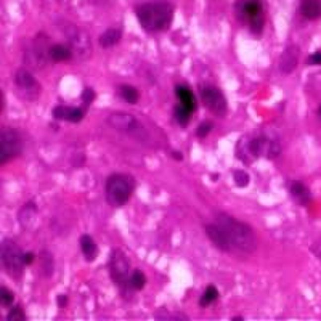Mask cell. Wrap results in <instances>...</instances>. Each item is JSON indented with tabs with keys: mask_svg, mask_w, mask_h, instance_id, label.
Instances as JSON below:
<instances>
[{
	"mask_svg": "<svg viewBox=\"0 0 321 321\" xmlns=\"http://www.w3.org/2000/svg\"><path fill=\"white\" fill-rule=\"evenodd\" d=\"M215 220L220 227L227 231V235L230 238L231 249L238 252H244V254H251L257 246V238L254 230L249 225H246L240 220H236L228 214L217 212Z\"/></svg>",
	"mask_w": 321,
	"mask_h": 321,
	"instance_id": "cell-1",
	"label": "cell"
},
{
	"mask_svg": "<svg viewBox=\"0 0 321 321\" xmlns=\"http://www.w3.org/2000/svg\"><path fill=\"white\" fill-rule=\"evenodd\" d=\"M136 18L146 32H162L172 24L174 6L169 2L143 3L136 8Z\"/></svg>",
	"mask_w": 321,
	"mask_h": 321,
	"instance_id": "cell-2",
	"label": "cell"
},
{
	"mask_svg": "<svg viewBox=\"0 0 321 321\" xmlns=\"http://www.w3.org/2000/svg\"><path fill=\"white\" fill-rule=\"evenodd\" d=\"M133 188H135L133 177L127 175V174L109 175L105 183L106 202L114 209L122 207L124 204H127L128 199H130Z\"/></svg>",
	"mask_w": 321,
	"mask_h": 321,
	"instance_id": "cell-3",
	"label": "cell"
},
{
	"mask_svg": "<svg viewBox=\"0 0 321 321\" xmlns=\"http://www.w3.org/2000/svg\"><path fill=\"white\" fill-rule=\"evenodd\" d=\"M235 15L254 36H260L265 26L262 0H235Z\"/></svg>",
	"mask_w": 321,
	"mask_h": 321,
	"instance_id": "cell-4",
	"label": "cell"
},
{
	"mask_svg": "<svg viewBox=\"0 0 321 321\" xmlns=\"http://www.w3.org/2000/svg\"><path fill=\"white\" fill-rule=\"evenodd\" d=\"M2 265L5 271L15 279L21 278L24 273V267H27L24 262L23 249L10 238H6L2 243Z\"/></svg>",
	"mask_w": 321,
	"mask_h": 321,
	"instance_id": "cell-5",
	"label": "cell"
},
{
	"mask_svg": "<svg viewBox=\"0 0 321 321\" xmlns=\"http://www.w3.org/2000/svg\"><path fill=\"white\" fill-rule=\"evenodd\" d=\"M109 273H111L113 281L118 288L126 291L127 288L130 289V263H128L126 254L121 249H114L111 257H109Z\"/></svg>",
	"mask_w": 321,
	"mask_h": 321,
	"instance_id": "cell-6",
	"label": "cell"
},
{
	"mask_svg": "<svg viewBox=\"0 0 321 321\" xmlns=\"http://www.w3.org/2000/svg\"><path fill=\"white\" fill-rule=\"evenodd\" d=\"M23 151L19 133L11 127H2L0 130V164H6L18 158Z\"/></svg>",
	"mask_w": 321,
	"mask_h": 321,
	"instance_id": "cell-7",
	"label": "cell"
},
{
	"mask_svg": "<svg viewBox=\"0 0 321 321\" xmlns=\"http://www.w3.org/2000/svg\"><path fill=\"white\" fill-rule=\"evenodd\" d=\"M108 122H109V126L116 128V130L130 133L132 136H136V138H143V135H145V127H143L138 122V119L133 118L132 114L113 113V114H109Z\"/></svg>",
	"mask_w": 321,
	"mask_h": 321,
	"instance_id": "cell-8",
	"label": "cell"
},
{
	"mask_svg": "<svg viewBox=\"0 0 321 321\" xmlns=\"http://www.w3.org/2000/svg\"><path fill=\"white\" fill-rule=\"evenodd\" d=\"M15 85L18 95L24 100H36L40 95V84L27 69H18L15 74Z\"/></svg>",
	"mask_w": 321,
	"mask_h": 321,
	"instance_id": "cell-9",
	"label": "cell"
},
{
	"mask_svg": "<svg viewBox=\"0 0 321 321\" xmlns=\"http://www.w3.org/2000/svg\"><path fill=\"white\" fill-rule=\"evenodd\" d=\"M201 101L210 113H214L215 116H225L227 114V98L222 93L220 88L206 85L201 90Z\"/></svg>",
	"mask_w": 321,
	"mask_h": 321,
	"instance_id": "cell-10",
	"label": "cell"
},
{
	"mask_svg": "<svg viewBox=\"0 0 321 321\" xmlns=\"http://www.w3.org/2000/svg\"><path fill=\"white\" fill-rule=\"evenodd\" d=\"M206 233L209 236V240L212 241V244L215 246L217 249H220L223 252H230L233 251L231 249V243H230V238L218 223L214 225H206Z\"/></svg>",
	"mask_w": 321,
	"mask_h": 321,
	"instance_id": "cell-11",
	"label": "cell"
},
{
	"mask_svg": "<svg viewBox=\"0 0 321 321\" xmlns=\"http://www.w3.org/2000/svg\"><path fill=\"white\" fill-rule=\"evenodd\" d=\"M297 63H299V47L291 44L286 47L281 58H279V71L288 76V74L294 72Z\"/></svg>",
	"mask_w": 321,
	"mask_h": 321,
	"instance_id": "cell-12",
	"label": "cell"
},
{
	"mask_svg": "<svg viewBox=\"0 0 321 321\" xmlns=\"http://www.w3.org/2000/svg\"><path fill=\"white\" fill-rule=\"evenodd\" d=\"M52 116H53V119H57V121L80 122L82 119H84L85 114L80 108H71V106L60 105V106H55L52 109Z\"/></svg>",
	"mask_w": 321,
	"mask_h": 321,
	"instance_id": "cell-13",
	"label": "cell"
},
{
	"mask_svg": "<svg viewBox=\"0 0 321 321\" xmlns=\"http://www.w3.org/2000/svg\"><path fill=\"white\" fill-rule=\"evenodd\" d=\"M69 42H71V49L74 55H79V60H84V53H90V39H88L87 34L80 32V31H74L69 34Z\"/></svg>",
	"mask_w": 321,
	"mask_h": 321,
	"instance_id": "cell-14",
	"label": "cell"
},
{
	"mask_svg": "<svg viewBox=\"0 0 321 321\" xmlns=\"http://www.w3.org/2000/svg\"><path fill=\"white\" fill-rule=\"evenodd\" d=\"M175 95L179 98V103L183 105L185 108H188L191 113H194L197 109V100L194 97V93L190 90L187 85H175Z\"/></svg>",
	"mask_w": 321,
	"mask_h": 321,
	"instance_id": "cell-15",
	"label": "cell"
},
{
	"mask_svg": "<svg viewBox=\"0 0 321 321\" xmlns=\"http://www.w3.org/2000/svg\"><path fill=\"white\" fill-rule=\"evenodd\" d=\"M47 55H49V58H50L52 61H55V63H61V61H69V60L74 57L71 47L63 45V44L50 45V47H49V52H47Z\"/></svg>",
	"mask_w": 321,
	"mask_h": 321,
	"instance_id": "cell-16",
	"label": "cell"
},
{
	"mask_svg": "<svg viewBox=\"0 0 321 321\" xmlns=\"http://www.w3.org/2000/svg\"><path fill=\"white\" fill-rule=\"evenodd\" d=\"M291 196L299 206H309L312 202V194L302 182H294L291 185Z\"/></svg>",
	"mask_w": 321,
	"mask_h": 321,
	"instance_id": "cell-17",
	"label": "cell"
},
{
	"mask_svg": "<svg viewBox=\"0 0 321 321\" xmlns=\"http://www.w3.org/2000/svg\"><path fill=\"white\" fill-rule=\"evenodd\" d=\"M79 243H80V251H82V254H84L85 260L93 262L98 254V246L93 241V238L90 235H82Z\"/></svg>",
	"mask_w": 321,
	"mask_h": 321,
	"instance_id": "cell-18",
	"label": "cell"
},
{
	"mask_svg": "<svg viewBox=\"0 0 321 321\" xmlns=\"http://www.w3.org/2000/svg\"><path fill=\"white\" fill-rule=\"evenodd\" d=\"M300 13L307 19H318L321 16V0H302Z\"/></svg>",
	"mask_w": 321,
	"mask_h": 321,
	"instance_id": "cell-19",
	"label": "cell"
},
{
	"mask_svg": "<svg viewBox=\"0 0 321 321\" xmlns=\"http://www.w3.org/2000/svg\"><path fill=\"white\" fill-rule=\"evenodd\" d=\"M122 37V32L121 29H116V27H111V29H106L103 34L100 36L98 42L103 49H111V47L118 45L119 40Z\"/></svg>",
	"mask_w": 321,
	"mask_h": 321,
	"instance_id": "cell-20",
	"label": "cell"
},
{
	"mask_svg": "<svg viewBox=\"0 0 321 321\" xmlns=\"http://www.w3.org/2000/svg\"><path fill=\"white\" fill-rule=\"evenodd\" d=\"M40 270H42V275L45 278H50L53 275L55 260H53V256L50 254L49 251H42V252H40Z\"/></svg>",
	"mask_w": 321,
	"mask_h": 321,
	"instance_id": "cell-21",
	"label": "cell"
},
{
	"mask_svg": "<svg viewBox=\"0 0 321 321\" xmlns=\"http://www.w3.org/2000/svg\"><path fill=\"white\" fill-rule=\"evenodd\" d=\"M36 214H37L36 204H34V202H27L26 206L21 210H19L18 220L21 222L24 227H29V225L32 223V220H34V217H36Z\"/></svg>",
	"mask_w": 321,
	"mask_h": 321,
	"instance_id": "cell-22",
	"label": "cell"
},
{
	"mask_svg": "<svg viewBox=\"0 0 321 321\" xmlns=\"http://www.w3.org/2000/svg\"><path fill=\"white\" fill-rule=\"evenodd\" d=\"M119 97L128 105H135L140 98V92H138V88H135L132 85H121L119 87Z\"/></svg>",
	"mask_w": 321,
	"mask_h": 321,
	"instance_id": "cell-23",
	"label": "cell"
},
{
	"mask_svg": "<svg viewBox=\"0 0 321 321\" xmlns=\"http://www.w3.org/2000/svg\"><path fill=\"white\" fill-rule=\"evenodd\" d=\"M236 156L240 158L244 164H251L252 161H254V154H252L251 151V145H249V141H246V140H241L240 143H238V146H236Z\"/></svg>",
	"mask_w": 321,
	"mask_h": 321,
	"instance_id": "cell-24",
	"label": "cell"
},
{
	"mask_svg": "<svg viewBox=\"0 0 321 321\" xmlns=\"http://www.w3.org/2000/svg\"><path fill=\"white\" fill-rule=\"evenodd\" d=\"M191 114H193V113H191L188 108H185L183 105H180V103L174 108V118H175V121L179 122V124H180L182 127H185V126L190 124Z\"/></svg>",
	"mask_w": 321,
	"mask_h": 321,
	"instance_id": "cell-25",
	"label": "cell"
},
{
	"mask_svg": "<svg viewBox=\"0 0 321 321\" xmlns=\"http://www.w3.org/2000/svg\"><path fill=\"white\" fill-rule=\"evenodd\" d=\"M130 289L132 291H141L143 288H145V284H146V276H145V273H143L141 270L138 268H135L132 271V275H130Z\"/></svg>",
	"mask_w": 321,
	"mask_h": 321,
	"instance_id": "cell-26",
	"label": "cell"
},
{
	"mask_svg": "<svg viewBox=\"0 0 321 321\" xmlns=\"http://www.w3.org/2000/svg\"><path fill=\"white\" fill-rule=\"evenodd\" d=\"M217 299H218V289L215 288V286L209 284L206 288V291H204V294L199 299V305L201 307H209L210 304H214Z\"/></svg>",
	"mask_w": 321,
	"mask_h": 321,
	"instance_id": "cell-27",
	"label": "cell"
},
{
	"mask_svg": "<svg viewBox=\"0 0 321 321\" xmlns=\"http://www.w3.org/2000/svg\"><path fill=\"white\" fill-rule=\"evenodd\" d=\"M6 320H8V321H24L26 320V313L23 310V307L21 305L13 307L8 315H6Z\"/></svg>",
	"mask_w": 321,
	"mask_h": 321,
	"instance_id": "cell-28",
	"label": "cell"
},
{
	"mask_svg": "<svg viewBox=\"0 0 321 321\" xmlns=\"http://www.w3.org/2000/svg\"><path fill=\"white\" fill-rule=\"evenodd\" d=\"M233 180H235L236 187L244 188V187H248V183H249L251 179H249L248 172H244V170H236V172L233 174Z\"/></svg>",
	"mask_w": 321,
	"mask_h": 321,
	"instance_id": "cell-29",
	"label": "cell"
},
{
	"mask_svg": "<svg viewBox=\"0 0 321 321\" xmlns=\"http://www.w3.org/2000/svg\"><path fill=\"white\" fill-rule=\"evenodd\" d=\"M0 294H2V305L3 307H10L13 302H15V294H13L6 286H2V288H0Z\"/></svg>",
	"mask_w": 321,
	"mask_h": 321,
	"instance_id": "cell-30",
	"label": "cell"
},
{
	"mask_svg": "<svg viewBox=\"0 0 321 321\" xmlns=\"http://www.w3.org/2000/svg\"><path fill=\"white\" fill-rule=\"evenodd\" d=\"M212 122H209V121H204L199 124V127H197V130H196V135L199 136V138H206V136L212 132Z\"/></svg>",
	"mask_w": 321,
	"mask_h": 321,
	"instance_id": "cell-31",
	"label": "cell"
},
{
	"mask_svg": "<svg viewBox=\"0 0 321 321\" xmlns=\"http://www.w3.org/2000/svg\"><path fill=\"white\" fill-rule=\"evenodd\" d=\"M95 92L92 90L90 87H87V88H84V92H82V95H80V98H82V101H84V105L85 106H88V105H92V101L95 100Z\"/></svg>",
	"mask_w": 321,
	"mask_h": 321,
	"instance_id": "cell-32",
	"label": "cell"
},
{
	"mask_svg": "<svg viewBox=\"0 0 321 321\" xmlns=\"http://www.w3.org/2000/svg\"><path fill=\"white\" fill-rule=\"evenodd\" d=\"M307 64L309 66H321V52L312 53L309 58H307Z\"/></svg>",
	"mask_w": 321,
	"mask_h": 321,
	"instance_id": "cell-33",
	"label": "cell"
},
{
	"mask_svg": "<svg viewBox=\"0 0 321 321\" xmlns=\"http://www.w3.org/2000/svg\"><path fill=\"white\" fill-rule=\"evenodd\" d=\"M34 260H36V254H34V252H24V262H26V265H32Z\"/></svg>",
	"mask_w": 321,
	"mask_h": 321,
	"instance_id": "cell-34",
	"label": "cell"
},
{
	"mask_svg": "<svg viewBox=\"0 0 321 321\" xmlns=\"http://www.w3.org/2000/svg\"><path fill=\"white\" fill-rule=\"evenodd\" d=\"M57 304H58V307H64L67 305V296H64V294H60L58 297H57Z\"/></svg>",
	"mask_w": 321,
	"mask_h": 321,
	"instance_id": "cell-35",
	"label": "cell"
},
{
	"mask_svg": "<svg viewBox=\"0 0 321 321\" xmlns=\"http://www.w3.org/2000/svg\"><path fill=\"white\" fill-rule=\"evenodd\" d=\"M170 156H172V158H175L177 161H182V158H183L180 151H172V153H170Z\"/></svg>",
	"mask_w": 321,
	"mask_h": 321,
	"instance_id": "cell-36",
	"label": "cell"
},
{
	"mask_svg": "<svg viewBox=\"0 0 321 321\" xmlns=\"http://www.w3.org/2000/svg\"><path fill=\"white\" fill-rule=\"evenodd\" d=\"M3 106H5V97H3V92H0V111H3Z\"/></svg>",
	"mask_w": 321,
	"mask_h": 321,
	"instance_id": "cell-37",
	"label": "cell"
},
{
	"mask_svg": "<svg viewBox=\"0 0 321 321\" xmlns=\"http://www.w3.org/2000/svg\"><path fill=\"white\" fill-rule=\"evenodd\" d=\"M231 320H233V321H241V320H243V317H233Z\"/></svg>",
	"mask_w": 321,
	"mask_h": 321,
	"instance_id": "cell-38",
	"label": "cell"
},
{
	"mask_svg": "<svg viewBox=\"0 0 321 321\" xmlns=\"http://www.w3.org/2000/svg\"><path fill=\"white\" fill-rule=\"evenodd\" d=\"M318 118L321 119V105H320V108H318Z\"/></svg>",
	"mask_w": 321,
	"mask_h": 321,
	"instance_id": "cell-39",
	"label": "cell"
},
{
	"mask_svg": "<svg viewBox=\"0 0 321 321\" xmlns=\"http://www.w3.org/2000/svg\"><path fill=\"white\" fill-rule=\"evenodd\" d=\"M320 258H321V252H320Z\"/></svg>",
	"mask_w": 321,
	"mask_h": 321,
	"instance_id": "cell-40",
	"label": "cell"
}]
</instances>
